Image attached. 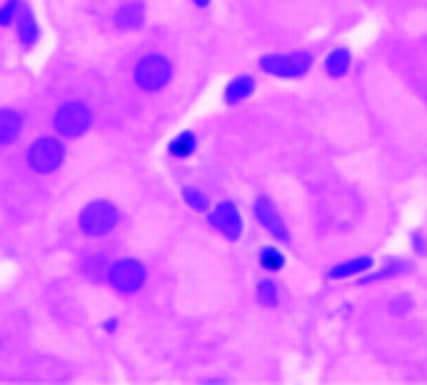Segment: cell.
I'll list each match as a JSON object with an SVG mask.
<instances>
[{
	"label": "cell",
	"instance_id": "obj_1",
	"mask_svg": "<svg viewBox=\"0 0 427 385\" xmlns=\"http://www.w3.org/2000/svg\"><path fill=\"white\" fill-rule=\"evenodd\" d=\"M93 123V113L85 103L80 100H70V103L60 105L53 118V125H56L58 135L63 138H80Z\"/></svg>",
	"mask_w": 427,
	"mask_h": 385
},
{
	"label": "cell",
	"instance_id": "obj_2",
	"mask_svg": "<svg viewBox=\"0 0 427 385\" xmlns=\"http://www.w3.org/2000/svg\"><path fill=\"white\" fill-rule=\"evenodd\" d=\"M173 78V65L163 56H145L135 65V83L140 90L155 93L165 88Z\"/></svg>",
	"mask_w": 427,
	"mask_h": 385
},
{
	"label": "cell",
	"instance_id": "obj_3",
	"mask_svg": "<svg viewBox=\"0 0 427 385\" xmlns=\"http://www.w3.org/2000/svg\"><path fill=\"white\" fill-rule=\"evenodd\" d=\"M117 226V211L107 201H93L80 213V231L85 236H107Z\"/></svg>",
	"mask_w": 427,
	"mask_h": 385
},
{
	"label": "cell",
	"instance_id": "obj_4",
	"mask_svg": "<svg viewBox=\"0 0 427 385\" xmlns=\"http://www.w3.org/2000/svg\"><path fill=\"white\" fill-rule=\"evenodd\" d=\"M260 68L270 75H278L290 80V78L305 75L312 68V56L310 53H288V56H265L260 60Z\"/></svg>",
	"mask_w": 427,
	"mask_h": 385
},
{
	"label": "cell",
	"instance_id": "obj_5",
	"mask_svg": "<svg viewBox=\"0 0 427 385\" xmlns=\"http://www.w3.org/2000/svg\"><path fill=\"white\" fill-rule=\"evenodd\" d=\"M63 155H65V148L58 138H38L28 150V163L36 173L48 175L60 168Z\"/></svg>",
	"mask_w": 427,
	"mask_h": 385
},
{
	"label": "cell",
	"instance_id": "obj_6",
	"mask_svg": "<svg viewBox=\"0 0 427 385\" xmlns=\"http://www.w3.org/2000/svg\"><path fill=\"white\" fill-rule=\"evenodd\" d=\"M107 283H110L115 290H120V293H135V290L142 288V283H145V268H142V263L132 260V258L117 260L110 265Z\"/></svg>",
	"mask_w": 427,
	"mask_h": 385
},
{
	"label": "cell",
	"instance_id": "obj_7",
	"mask_svg": "<svg viewBox=\"0 0 427 385\" xmlns=\"http://www.w3.org/2000/svg\"><path fill=\"white\" fill-rule=\"evenodd\" d=\"M210 223H213V228H218L228 241H238L240 233H243V221H240V213L233 203H220V206L210 213Z\"/></svg>",
	"mask_w": 427,
	"mask_h": 385
},
{
	"label": "cell",
	"instance_id": "obj_8",
	"mask_svg": "<svg viewBox=\"0 0 427 385\" xmlns=\"http://www.w3.org/2000/svg\"><path fill=\"white\" fill-rule=\"evenodd\" d=\"M255 216H258V221L263 223V228H268L270 233H273L278 241L288 243L290 241V236H288V228H285L283 218H280V213L275 211L273 201L265 196L258 198V203H255Z\"/></svg>",
	"mask_w": 427,
	"mask_h": 385
},
{
	"label": "cell",
	"instance_id": "obj_9",
	"mask_svg": "<svg viewBox=\"0 0 427 385\" xmlns=\"http://www.w3.org/2000/svg\"><path fill=\"white\" fill-rule=\"evenodd\" d=\"M145 21V6L140 0H132V3H125L122 8H117L115 13V26L120 31H135V28L142 26Z\"/></svg>",
	"mask_w": 427,
	"mask_h": 385
},
{
	"label": "cell",
	"instance_id": "obj_10",
	"mask_svg": "<svg viewBox=\"0 0 427 385\" xmlns=\"http://www.w3.org/2000/svg\"><path fill=\"white\" fill-rule=\"evenodd\" d=\"M23 133V118L11 108L0 110V145H11L21 138Z\"/></svg>",
	"mask_w": 427,
	"mask_h": 385
},
{
	"label": "cell",
	"instance_id": "obj_11",
	"mask_svg": "<svg viewBox=\"0 0 427 385\" xmlns=\"http://www.w3.org/2000/svg\"><path fill=\"white\" fill-rule=\"evenodd\" d=\"M255 90V80L250 75H238L235 80L228 83V90H225V103L228 105H238L243 103L248 95H253Z\"/></svg>",
	"mask_w": 427,
	"mask_h": 385
},
{
	"label": "cell",
	"instance_id": "obj_12",
	"mask_svg": "<svg viewBox=\"0 0 427 385\" xmlns=\"http://www.w3.org/2000/svg\"><path fill=\"white\" fill-rule=\"evenodd\" d=\"M367 268H372V258H355V260H345L340 263V265H335L327 273V278L340 280V278H347V275H357V273L367 270Z\"/></svg>",
	"mask_w": 427,
	"mask_h": 385
},
{
	"label": "cell",
	"instance_id": "obj_13",
	"mask_svg": "<svg viewBox=\"0 0 427 385\" xmlns=\"http://www.w3.org/2000/svg\"><path fill=\"white\" fill-rule=\"evenodd\" d=\"M325 70H327V75H332V78H342L347 70H350V53H347L345 48L332 51L325 60Z\"/></svg>",
	"mask_w": 427,
	"mask_h": 385
},
{
	"label": "cell",
	"instance_id": "obj_14",
	"mask_svg": "<svg viewBox=\"0 0 427 385\" xmlns=\"http://www.w3.org/2000/svg\"><path fill=\"white\" fill-rule=\"evenodd\" d=\"M83 273H85L93 283L107 280V275H110V263H107V258H102V255H93L83 263Z\"/></svg>",
	"mask_w": 427,
	"mask_h": 385
},
{
	"label": "cell",
	"instance_id": "obj_15",
	"mask_svg": "<svg viewBox=\"0 0 427 385\" xmlns=\"http://www.w3.org/2000/svg\"><path fill=\"white\" fill-rule=\"evenodd\" d=\"M16 23H18V36H21V41L26 43V46H33V43L38 41V23L33 21V16L28 11H23Z\"/></svg>",
	"mask_w": 427,
	"mask_h": 385
},
{
	"label": "cell",
	"instance_id": "obj_16",
	"mask_svg": "<svg viewBox=\"0 0 427 385\" xmlns=\"http://www.w3.org/2000/svg\"><path fill=\"white\" fill-rule=\"evenodd\" d=\"M193 150H195V135L193 133L178 135V138L170 143V153H173L175 158H188Z\"/></svg>",
	"mask_w": 427,
	"mask_h": 385
},
{
	"label": "cell",
	"instance_id": "obj_17",
	"mask_svg": "<svg viewBox=\"0 0 427 385\" xmlns=\"http://www.w3.org/2000/svg\"><path fill=\"white\" fill-rule=\"evenodd\" d=\"M412 270V265L410 263H402V260H395L392 263L390 268H382L380 273H375V275H365L362 278L360 283H375V280H380V278H392V275H400V273H410Z\"/></svg>",
	"mask_w": 427,
	"mask_h": 385
},
{
	"label": "cell",
	"instance_id": "obj_18",
	"mask_svg": "<svg viewBox=\"0 0 427 385\" xmlns=\"http://www.w3.org/2000/svg\"><path fill=\"white\" fill-rule=\"evenodd\" d=\"M260 263H263L265 268H270V270H280L283 263H285V258L278 248H265V250L260 253Z\"/></svg>",
	"mask_w": 427,
	"mask_h": 385
},
{
	"label": "cell",
	"instance_id": "obj_19",
	"mask_svg": "<svg viewBox=\"0 0 427 385\" xmlns=\"http://www.w3.org/2000/svg\"><path fill=\"white\" fill-rule=\"evenodd\" d=\"M258 300L263 305H278V288L273 280H263L258 288Z\"/></svg>",
	"mask_w": 427,
	"mask_h": 385
},
{
	"label": "cell",
	"instance_id": "obj_20",
	"mask_svg": "<svg viewBox=\"0 0 427 385\" xmlns=\"http://www.w3.org/2000/svg\"><path fill=\"white\" fill-rule=\"evenodd\" d=\"M183 196H185V201H188L190 208H195V211H208V198H205L203 193H200V190L185 188V190H183Z\"/></svg>",
	"mask_w": 427,
	"mask_h": 385
},
{
	"label": "cell",
	"instance_id": "obj_21",
	"mask_svg": "<svg viewBox=\"0 0 427 385\" xmlns=\"http://www.w3.org/2000/svg\"><path fill=\"white\" fill-rule=\"evenodd\" d=\"M21 8V0H8L6 8H0V26H11L16 21V11Z\"/></svg>",
	"mask_w": 427,
	"mask_h": 385
},
{
	"label": "cell",
	"instance_id": "obj_22",
	"mask_svg": "<svg viewBox=\"0 0 427 385\" xmlns=\"http://www.w3.org/2000/svg\"><path fill=\"white\" fill-rule=\"evenodd\" d=\"M415 250L420 253V255H425V253H427L425 238H422V236H417V233H415Z\"/></svg>",
	"mask_w": 427,
	"mask_h": 385
},
{
	"label": "cell",
	"instance_id": "obj_23",
	"mask_svg": "<svg viewBox=\"0 0 427 385\" xmlns=\"http://www.w3.org/2000/svg\"><path fill=\"white\" fill-rule=\"evenodd\" d=\"M193 3H195V6H200V8H205V6L210 3V0H193Z\"/></svg>",
	"mask_w": 427,
	"mask_h": 385
}]
</instances>
